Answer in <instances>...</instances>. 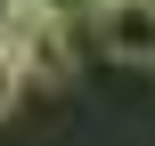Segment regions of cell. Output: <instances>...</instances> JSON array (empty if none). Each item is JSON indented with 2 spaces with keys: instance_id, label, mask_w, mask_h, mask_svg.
<instances>
[{
  "instance_id": "cell-1",
  "label": "cell",
  "mask_w": 155,
  "mask_h": 146,
  "mask_svg": "<svg viewBox=\"0 0 155 146\" xmlns=\"http://www.w3.org/2000/svg\"><path fill=\"white\" fill-rule=\"evenodd\" d=\"M8 49H16L25 89H65V81H74V24H57V16L25 8V16H16V33H8Z\"/></svg>"
},
{
  "instance_id": "cell-2",
  "label": "cell",
  "mask_w": 155,
  "mask_h": 146,
  "mask_svg": "<svg viewBox=\"0 0 155 146\" xmlns=\"http://www.w3.org/2000/svg\"><path fill=\"white\" fill-rule=\"evenodd\" d=\"M90 24H98V41H106V57L155 65V0H98Z\"/></svg>"
},
{
  "instance_id": "cell-3",
  "label": "cell",
  "mask_w": 155,
  "mask_h": 146,
  "mask_svg": "<svg viewBox=\"0 0 155 146\" xmlns=\"http://www.w3.org/2000/svg\"><path fill=\"white\" fill-rule=\"evenodd\" d=\"M16 98H25V73H16V49H8V41H0V114H8V106H16Z\"/></svg>"
},
{
  "instance_id": "cell-4",
  "label": "cell",
  "mask_w": 155,
  "mask_h": 146,
  "mask_svg": "<svg viewBox=\"0 0 155 146\" xmlns=\"http://www.w3.org/2000/svg\"><path fill=\"white\" fill-rule=\"evenodd\" d=\"M25 8H41V16H57V24H74V16H90V0H25Z\"/></svg>"
},
{
  "instance_id": "cell-5",
  "label": "cell",
  "mask_w": 155,
  "mask_h": 146,
  "mask_svg": "<svg viewBox=\"0 0 155 146\" xmlns=\"http://www.w3.org/2000/svg\"><path fill=\"white\" fill-rule=\"evenodd\" d=\"M16 16H25V0H0V41L16 33Z\"/></svg>"
},
{
  "instance_id": "cell-6",
  "label": "cell",
  "mask_w": 155,
  "mask_h": 146,
  "mask_svg": "<svg viewBox=\"0 0 155 146\" xmlns=\"http://www.w3.org/2000/svg\"><path fill=\"white\" fill-rule=\"evenodd\" d=\"M90 8H98V0H90Z\"/></svg>"
}]
</instances>
